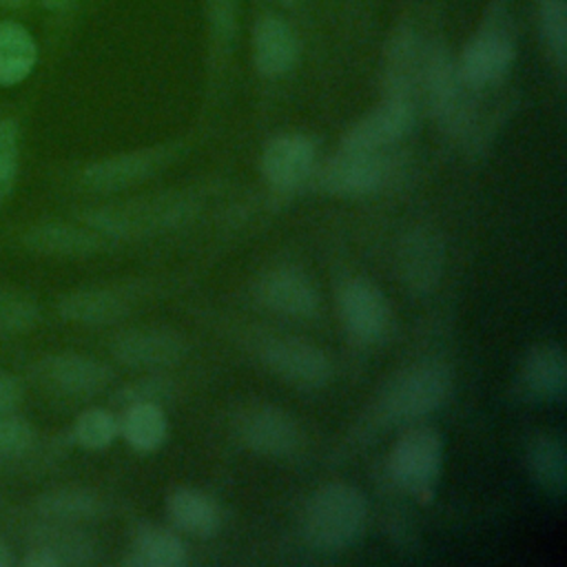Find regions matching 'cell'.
I'll return each mask as SVG.
<instances>
[{
	"instance_id": "7",
	"label": "cell",
	"mask_w": 567,
	"mask_h": 567,
	"mask_svg": "<svg viewBox=\"0 0 567 567\" xmlns=\"http://www.w3.org/2000/svg\"><path fill=\"white\" fill-rule=\"evenodd\" d=\"M337 308L346 332L359 343H377L390 332V301L368 277H352L343 281L337 295Z\"/></svg>"
},
{
	"instance_id": "8",
	"label": "cell",
	"mask_w": 567,
	"mask_h": 567,
	"mask_svg": "<svg viewBox=\"0 0 567 567\" xmlns=\"http://www.w3.org/2000/svg\"><path fill=\"white\" fill-rule=\"evenodd\" d=\"M516 44L512 31L501 22H487L461 51L456 60L458 78L470 89H487L501 82L512 69Z\"/></svg>"
},
{
	"instance_id": "34",
	"label": "cell",
	"mask_w": 567,
	"mask_h": 567,
	"mask_svg": "<svg viewBox=\"0 0 567 567\" xmlns=\"http://www.w3.org/2000/svg\"><path fill=\"white\" fill-rule=\"evenodd\" d=\"M20 396H22L20 381L9 372H0V416L13 412L16 405L20 403Z\"/></svg>"
},
{
	"instance_id": "9",
	"label": "cell",
	"mask_w": 567,
	"mask_h": 567,
	"mask_svg": "<svg viewBox=\"0 0 567 567\" xmlns=\"http://www.w3.org/2000/svg\"><path fill=\"white\" fill-rule=\"evenodd\" d=\"M111 354L117 363L135 370H164L188 354V339L164 326L128 328L111 341Z\"/></svg>"
},
{
	"instance_id": "26",
	"label": "cell",
	"mask_w": 567,
	"mask_h": 567,
	"mask_svg": "<svg viewBox=\"0 0 567 567\" xmlns=\"http://www.w3.org/2000/svg\"><path fill=\"white\" fill-rule=\"evenodd\" d=\"M38 62L33 35L18 22H0V86H11L29 78Z\"/></svg>"
},
{
	"instance_id": "11",
	"label": "cell",
	"mask_w": 567,
	"mask_h": 567,
	"mask_svg": "<svg viewBox=\"0 0 567 567\" xmlns=\"http://www.w3.org/2000/svg\"><path fill=\"white\" fill-rule=\"evenodd\" d=\"M35 370L47 388L71 399L95 396L104 392L115 377L104 361L78 352L49 354Z\"/></svg>"
},
{
	"instance_id": "1",
	"label": "cell",
	"mask_w": 567,
	"mask_h": 567,
	"mask_svg": "<svg viewBox=\"0 0 567 567\" xmlns=\"http://www.w3.org/2000/svg\"><path fill=\"white\" fill-rule=\"evenodd\" d=\"M368 501L359 487L346 481H330L317 487L301 516V532L310 547L319 551H343L352 547L365 529Z\"/></svg>"
},
{
	"instance_id": "35",
	"label": "cell",
	"mask_w": 567,
	"mask_h": 567,
	"mask_svg": "<svg viewBox=\"0 0 567 567\" xmlns=\"http://www.w3.org/2000/svg\"><path fill=\"white\" fill-rule=\"evenodd\" d=\"M22 565H27V567H58L62 563H60V558L55 556L53 549H49L47 545H35L24 554Z\"/></svg>"
},
{
	"instance_id": "25",
	"label": "cell",
	"mask_w": 567,
	"mask_h": 567,
	"mask_svg": "<svg viewBox=\"0 0 567 567\" xmlns=\"http://www.w3.org/2000/svg\"><path fill=\"white\" fill-rule=\"evenodd\" d=\"M35 509L51 523L75 525L102 516L104 501L86 487H55L38 496Z\"/></svg>"
},
{
	"instance_id": "18",
	"label": "cell",
	"mask_w": 567,
	"mask_h": 567,
	"mask_svg": "<svg viewBox=\"0 0 567 567\" xmlns=\"http://www.w3.org/2000/svg\"><path fill=\"white\" fill-rule=\"evenodd\" d=\"M133 306L124 288H80L58 299V312L64 321L80 326H111L122 321Z\"/></svg>"
},
{
	"instance_id": "10",
	"label": "cell",
	"mask_w": 567,
	"mask_h": 567,
	"mask_svg": "<svg viewBox=\"0 0 567 567\" xmlns=\"http://www.w3.org/2000/svg\"><path fill=\"white\" fill-rule=\"evenodd\" d=\"M175 155H177L175 144H162V146L137 148V151L102 157L82 171V184L95 193L124 190L155 175L159 168L173 162Z\"/></svg>"
},
{
	"instance_id": "20",
	"label": "cell",
	"mask_w": 567,
	"mask_h": 567,
	"mask_svg": "<svg viewBox=\"0 0 567 567\" xmlns=\"http://www.w3.org/2000/svg\"><path fill=\"white\" fill-rule=\"evenodd\" d=\"M24 246L51 257H89L106 246V239L89 226L44 221L24 233Z\"/></svg>"
},
{
	"instance_id": "17",
	"label": "cell",
	"mask_w": 567,
	"mask_h": 567,
	"mask_svg": "<svg viewBox=\"0 0 567 567\" xmlns=\"http://www.w3.org/2000/svg\"><path fill=\"white\" fill-rule=\"evenodd\" d=\"M445 261V248L441 237L430 228H414L405 233L396 250V268L403 286L412 292H430Z\"/></svg>"
},
{
	"instance_id": "33",
	"label": "cell",
	"mask_w": 567,
	"mask_h": 567,
	"mask_svg": "<svg viewBox=\"0 0 567 567\" xmlns=\"http://www.w3.org/2000/svg\"><path fill=\"white\" fill-rule=\"evenodd\" d=\"M210 22L219 40H228L235 29V0H210Z\"/></svg>"
},
{
	"instance_id": "5",
	"label": "cell",
	"mask_w": 567,
	"mask_h": 567,
	"mask_svg": "<svg viewBox=\"0 0 567 567\" xmlns=\"http://www.w3.org/2000/svg\"><path fill=\"white\" fill-rule=\"evenodd\" d=\"M257 357L264 368L270 370V374L299 390L323 388L332 377V363L328 354L301 337H268L259 343Z\"/></svg>"
},
{
	"instance_id": "23",
	"label": "cell",
	"mask_w": 567,
	"mask_h": 567,
	"mask_svg": "<svg viewBox=\"0 0 567 567\" xmlns=\"http://www.w3.org/2000/svg\"><path fill=\"white\" fill-rule=\"evenodd\" d=\"M529 476L551 496H563L567 487V452L556 434H536L525 452Z\"/></svg>"
},
{
	"instance_id": "24",
	"label": "cell",
	"mask_w": 567,
	"mask_h": 567,
	"mask_svg": "<svg viewBox=\"0 0 567 567\" xmlns=\"http://www.w3.org/2000/svg\"><path fill=\"white\" fill-rule=\"evenodd\" d=\"M122 439L137 452H153L164 445L168 434V419L159 403L137 401L124 405L117 419Z\"/></svg>"
},
{
	"instance_id": "22",
	"label": "cell",
	"mask_w": 567,
	"mask_h": 567,
	"mask_svg": "<svg viewBox=\"0 0 567 567\" xmlns=\"http://www.w3.org/2000/svg\"><path fill=\"white\" fill-rule=\"evenodd\" d=\"M188 560L186 545L177 532L142 525L131 540L124 565L133 567H184Z\"/></svg>"
},
{
	"instance_id": "29",
	"label": "cell",
	"mask_w": 567,
	"mask_h": 567,
	"mask_svg": "<svg viewBox=\"0 0 567 567\" xmlns=\"http://www.w3.org/2000/svg\"><path fill=\"white\" fill-rule=\"evenodd\" d=\"M538 16L545 44L563 71L567 60V4L565 0H538Z\"/></svg>"
},
{
	"instance_id": "6",
	"label": "cell",
	"mask_w": 567,
	"mask_h": 567,
	"mask_svg": "<svg viewBox=\"0 0 567 567\" xmlns=\"http://www.w3.org/2000/svg\"><path fill=\"white\" fill-rule=\"evenodd\" d=\"M235 434L244 447L270 458H288L297 454L303 443V432L297 419L270 403L241 410L235 419Z\"/></svg>"
},
{
	"instance_id": "13",
	"label": "cell",
	"mask_w": 567,
	"mask_h": 567,
	"mask_svg": "<svg viewBox=\"0 0 567 567\" xmlns=\"http://www.w3.org/2000/svg\"><path fill=\"white\" fill-rule=\"evenodd\" d=\"M321 188L337 197H363L385 182L381 151L341 148L319 171Z\"/></svg>"
},
{
	"instance_id": "37",
	"label": "cell",
	"mask_w": 567,
	"mask_h": 567,
	"mask_svg": "<svg viewBox=\"0 0 567 567\" xmlns=\"http://www.w3.org/2000/svg\"><path fill=\"white\" fill-rule=\"evenodd\" d=\"M42 4L47 9H64L66 4H71V0H42Z\"/></svg>"
},
{
	"instance_id": "14",
	"label": "cell",
	"mask_w": 567,
	"mask_h": 567,
	"mask_svg": "<svg viewBox=\"0 0 567 567\" xmlns=\"http://www.w3.org/2000/svg\"><path fill=\"white\" fill-rule=\"evenodd\" d=\"M257 301L284 317L306 319L319 310V290L315 281L297 266L268 268L255 284Z\"/></svg>"
},
{
	"instance_id": "21",
	"label": "cell",
	"mask_w": 567,
	"mask_h": 567,
	"mask_svg": "<svg viewBox=\"0 0 567 567\" xmlns=\"http://www.w3.org/2000/svg\"><path fill=\"white\" fill-rule=\"evenodd\" d=\"M166 514L175 529L195 538H210L221 523L217 503L195 487H175L166 496Z\"/></svg>"
},
{
	"instance_id": "32",
	"label": "cell",
	"mask_w": 567,
	"mask_h": 567,
	"mask_svg": "<svg viewBox=\"0 0 567 567\" xmlns=\"http://www.w3.org/2000/svg\"><path fill=\"white\" fill-rule=\"evenodd\" d=\"M173 390L171 381L164 377H144L126 388H122V392L117 394V401H122L124 405L128 403H137V401H153L162 405V399L168 396Z\"/></svg>"
},
{
	"instance_id": "12",
	"label": "cell",
	"mask_w": 567,
	"mask_h": 567,
	"mask_svg": "<svg viewBox=\"0 0 567 567\" xmlns=\"http://www.w3.org/2000/svg\"><path fill=\"white\" fill-rule=\"evenodd\" d=\"M416 106L403 97L385 95L372 111L359 117L341 137V148L383 151L399 142L414 124Z\"/></svg>"
},
{
	"instance_id": "30",
	"label": "cell",
	"mask_w": 567,
	"mask_h": 567,
	"mask_svg": "<svg viewBox=\"0 0 567 567\" xmlns=\"http://www.w3.org/2000/svg\"><path fill=\"white\" fill-rule=\"evenodd\" d=\"M35 441L33 425L13 412L0 416V456H20Z\"/></svg>"
},
{
	"instance_id": "19",
	"label": "cell",
	"mask_w": 567,
	"mask_h": 567,
	"mask_svg": "<svg viewBox=\"0 0 567 567\" xmlns=\"http://www.w3.org/2000/svg\"><path fill=\"white\" fill-rule=\"evenodd\" d=\"M299 55L295 31L277 16H264L252 29V60L264 78L286 75Z\"/></svg>"
},
{
	"instance_id": "28",
	"label": "cell",
	"mask_w": 567,
	"mask_h": 567,
	"mask_svg": "<svg viewBox=\"0 0 567 567\" xmlns=\"http://www.w3.org/2000/svg\"><path fill=\"white\" fill-rule=\"evenodd\" d=\"M120 434L117 416L104 408H89L73 423V441L84 450H106Z\"/></svg>"
},
{
	"instance_id": "38",
	"label": "cell",
	"mask_w": 567,
	"mask_h": 567,
	"mask_svg": "<svg viewBox=\"0 0 567 567\" xmlns=\"http://www.w3.org/2000/svg\"><path fill=\"white\" fill-rule=\"evenodd\" d=\"M27 2H29V0H0V4L7 7V9H18V7L27 4Z\"/></svg>"
},
{
	"instance_id": "31",
	"label": "cell",
	"mask_w": 567,
	"mask_h": 567,
	"mask_svg": "<svg viewBox=\"0 0 567 567\" xmlns=\"http://www.w3.org/2000/svg\"><path fill=\"white\" fill-rule=\"evenodd\" d=\"M18 124L16 120H0V195H4L18 175Z\"/></svg>"
},
{
	"instance_id": "27",
	"label": "cell",
	"mask_w": 567,
	"mask_h": 567,
	"mask_svg": "<svg viewBox=\"0 0 567 567\" xmlns=\"http://www.w3.org/2000/svg\"><path fill=\"white\" fill-rule=\"evenodd\" d=\"M38 321L40 306L29 292L16 286H0V334L29 332Z\"/></svg>"
},
{
	"instance_id": "15",
	"label": "cell",
	"mask_w": 567,
	"mask_h": 567,
	"mask_svg": "<svg viewBox=\"0 0 567 567\" xmlns=\"http://www.w3.org/2000/svg\"><path fill=\"white\" fill-rule=\"evenodd\" d=\"M317 166V146L303 133H281L272 137L259 157L261 177L277 190L301 186Z\"/></svg>"
},
{
	"instance_id": "2",
	"label": "cell",
	"mask_w": 567,
	"mask_h": 567,
	"mask_svg": "<svg viewBox=\"0 0 567 567\" xmlns=\"http://www.w3.org/2000/svg\"><path fill=\"white\" fill-rule=\"evenodd\" d=\"M454 388L447 363L427 359L399 370L377 396V416L390 423H412L443 408Z\"/></svg>"
},
{
	"instance_id": "36",
	"label": "cell",
	"mask_w": 567,
	"mask_h": 567,
	"mask_svg": "<svg viewBox=\"0 0 567 567\" xmlns=\"http://www.w3.org/2000/svg\"><path fill=\"white\" fill-rule=\"evenodd\" d=\"M13 563H16V558H13L11 549L0 540V567H9V565H13Z\"/></svg>"
},
{
	"instance_id": "4",
	"label": "cell",
	"mask_w": 567,
	"mask_h": 567,
	"mask_svg": "<svg viewBox=\"0 0 567 567\" xmlns=\"http://www.w3.org/2000/svg\"><path fill=\"white\" fill-rule=\"evenodd\" d=\"M443 467V436L430 425L408 427L388 454L392 481L421 503L430 501Z\"/></svg>"
},
{
	"instance_id": "39",
	"label": "cell",
	"mask_w": 567,
	"mask_h": 567,
	"mask_svg": "<svg viewBox=\"0 0 567 567\" xmlns=\"http://www.w3.org/2000/svg\"><path fill=\"white\" fill-rule=\"evenodd\" d=\"M281 2H286V4H292V2H297V0H281Z\"/></svg>"
},
{
	"instance_id": "3",
	"label": "cell",
	"mask_w": 567,
	"mask_h": 567,
	"mask_svg": "<svg viewBox=\"0 0 567 567\" xmlns=\"http://www.w3.org/2000/svg\"><path fill=\"white\" fill-rule=\"evenodd\" d=\"M195 206L186 195H157L104 204L84 210L82 224L100 233L104 239H135L171 230L193 215Z\"/></svg>"
},
{
	"instance_id": "16",
	"label": "cell",
	"mask_w": 567,
	"mask_h": 567,
	"mask_svg": "<svg viewBox=\"0 0 567 567\" xmlns=\"http://www.w3.org/2000/svg\"><path fill=\"white\" fill-rule=\"evenodd\" d=\"M518 392L536 403H558L567 392V359L556 341L532 346L516 374Z\"/></svg>"
}]
</instances>
